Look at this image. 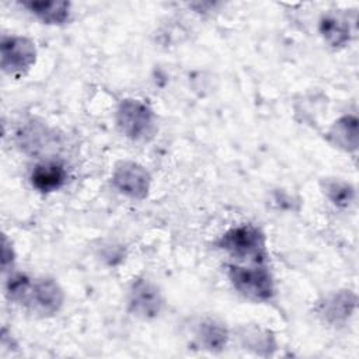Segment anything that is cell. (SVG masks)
<instances>
[{
  "instance_id": "obj_1",
  "label": "cell",
  "mask_w": 359,
  "mask_h": 359,
  "mask_svg": "<svg viewBox=\"0 0 359 359\" xmlns=\"http://www.w3.org/2000/svg\"><path fill=\"white\" fill-rule=\"evenodd\" d=\"M230 279L234 287L254 300H266L273 293V283L264 266H230Z\"/></svg>"
},
{
  "instance_id": "obj_2",
  "label": "cell",
  "mask_w": 359,
  "mask_h": 359,
  "mask_svg": "<svg viewBox=\"0 0 359 359\" xmlns=\"http://www.w3.org/2000/svg\"><path fill=\"white\" fill-rule=\"evenodd\" d=\"M118 126L132 139H147L154 132V116L140 101L126 100L118 109Z\"/></svg>"
},
{
  "instance_id": "obj_3",
  "label": "cell",
  "mask_w": 359,
  "mask_h": 359,
  "mask_svg": "<svg viewBox=\"0 0 359 359\" xmlns=\"http://www.w3.org/2000/svg\"><path fill=\"white\" fill-rule=\"evenodd\" d=\"M219 244L237 258L251 257L254 261H264V236L252 226H240L229 230Z\"/></svg>"
},
{
  "instance_id": "obj_4",
  "label": "cell",
  "mask_w": 359,
  "mask_h": 359,
  "mask_svg": "<svg viewBox=\"0 0 359 359\" xmlns=\"http://www.w3.org/2000/svg\"><path fill=\"white\" fill-rule=\"evenodd\" d=\"M34 43L22 36H6L1 41V67L6 73L24 74L35 62Z\"/></svg>"
},
{
  "instance_id": "obj_5",
  "label": "cell",
  "mask_w": 359,
  "mask_h": 359,
  "mask_svg": "<svg viewBox=\"0 0 359 359\" xmlns=\"http://www.w3.org/2000/svg\"><path fill=\"white\" fill-rule=\"evenodd\" d=\"M115 187L132 198H143L147 194L150 177L147 171L135 163H121L114 172Z\"/></svg>"
},
{
  "instance_id": "obj_6",
  "label": "cell",
  "mask_w": 359,
  "mask_h": 359,
  "mask_svg": "<svg viewBox=\"0 0 359 359\" xmlns=\"http://www.w3.org/2000/svg\"><path fill=\"white\" fill-rule=\"evenodd\" d=\"M22 300L39 314H53L62 304V290L55 282L43 279L29 286Z\"/></svg>"
},
{
  "instance_id": "obj_7",
  "label": "cell",
  "mask_w": 359,
  "mask_h": 359,
  "mask_svg": "<svg viewBox=\"0 0 359 359\" xmlns=\"http://www.w3.org/2000/svg\"><path fill=\"white\" fill-rule=\"evenodd\" d=\"M129 304L136 316L147 318L154 317L160 311L163 300L158 289L153 283L147 280H139L133 285Z\"/></svg>"
},
{
  "instance_id": "obj_8",
  "label": "cell",
  "mask_w": 359,
  "mask_h": 359,
  "mask_svg": "<svg viewBox=\"0 0 359 359\" xmlns=\"http://www.w3.org/2000/svg\"><path fill=\"white\" fill-rule=\"evenodd\" d=\"M66 180L65 168L56 163H43L35 167L31 175L32 185L41 192L59 189Z\"/></svg>"
},
{
  "instance_id": "obj_9",
  "label": "cell",
  "mask_w": 359,
  "mask_h": 359,
  "mask_svg": "<svg viewBox=\"0 0 359 359\" xmlns=\"http://www.w3.org/2000/svg\"><path fill=\"white\" fill-rule=\"evenodd\" d=\"M24 6L48 24H62L69 17V3L66 1H28Z\"/></svg>"
},
{
  "instance_id": "obj_10",
  "label": "cell",
  "mask_w": 359,
  "mask_h": 359,
  "mask_svg": "<svg viewBox=\"0 0 359 359\" xmlns=\"http://www.w3.org/2000/svg\"><path fill=\"white\" fill-rule=\"evenodd\" d=\"M320 31H321L324 39L334 46L344 45L349 36V28L345 25L344 21H341L337 17L323 18Z\"/></svg>"
},
{
  "instance_id": "obj_11",
  "label": "cell",
  "mask_w": 359,
  "mask_h": 359,
  "mask_svg": "<svg viewBox=\"0 0 359 359\" xmlns=\"http://www.w3.org/2000/svg\"><path fill=\"white\" fill-rule=\"evenodd\" d=\"M201 334H202L201 339L210 349L220 348L226 342V331L220 325H217L215 323L205 324Z\"/></svg>"
},
{
  "instance_id": "obj_12",
  "label": "cell",
  "mask_w": 359,
  "mask_h": 359,
  "mask_svg": "<svg viewBox=\"0 0 359 359\" xmlns=\"http://www.w3.org/2000/svg\"><path fill=\"white\" fill-rule=\"evenodd\" d=\"M356 123H358L356 119L351 116H345L341 121H338V123L335 125V137L341 144L344 146L349 144L355 147L348 136L351 135L352 137H356Z\"/></svg>"
},
{
  "instance_id": "obj_13",
  "label": "cell",
  "mask_w": 359,
  "mask_h": 359,
  "mask_svg": "<svg viewBox=\"0 0 359 359\" xmlns=\"http://www.w3.org/2000/svg\"><path fill=\"white\" fill-rule=\"evenodd\" d=\"M327 191H328V195H330V198L332 199V202H334L335 205L346 206V205L351 202L352 196H353V191H352L348 185L339 184V182L331 184V185L327 188Z\"/></svg>"
}]
</instances>
